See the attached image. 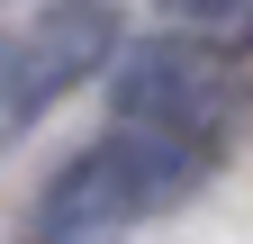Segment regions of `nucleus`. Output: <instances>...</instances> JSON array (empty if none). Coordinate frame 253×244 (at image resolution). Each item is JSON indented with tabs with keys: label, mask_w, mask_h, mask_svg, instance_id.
I'll use <instances>...</instances> for the list:
<instances>
[{
	"label": "nucleus",
	"mask_w": 253,
	"mask_h": 244,
	"mask_svg": "<svg viewBox=\"0 0 253 244\" xmlns=\"http://www.w3.org/2000/svg\"><path fill=\"white\" fill-rule=\"evenodd\" d=\"M199 172H208V145L163 136V127H118L100 145H82V154L45 181L37 244H109L118 226H136V217H154V208L190 199Z\"/></svg>",
	"instance_id": "nucleus-1"
},
{
	"label": "nucleus",
	"mask_w": 253,
	"mask_h": 244,
	"mask_svg": "<svg viewBox=\"0 0 253 244\" xmlns=\"http://www.w3.org/2000/svg\"><path fill=\"white\" fill-rule=\"evenodd\" d=\"M100 64H118V9L109 0H54L18 45L0 37V127L45 118L63 90H82Z\"/></svg>",
	"instance_id": "nucleus-2"
},
{
	"label": "nucleus",
	"mask_w": 253,
	"mask_h": 244,
	"mask_svg": "<svg viewBox=\"0 0 253 244\" xmlns=\"http://www.w3.org/2000/svg\"><path fill=\"white\" fill-rule=\"evenodd\" d=\"M226 45H208V37H154L136 45L118 64V109H126V127H163V136H190V145H208L217 136V118H226Z\"/></svg>",
	"instance_id": "nucleus-3"
},
{
	"label": "nucleus",
	"mask_w": 253,
	"mask_h": 244,
	"mask_svg": "<svg viewBox=\"0 0 253 244\" xmlns=\"http://www.w3.org/2000/svg\"><path fill=\"white\" fill-rule=\"evenodd\" d=\"M163 18H181V27H199L208 45H244V27H253V0H154Z\"/></svg>",
	"instance_id": "nucleus-4"
}]
</instances>
